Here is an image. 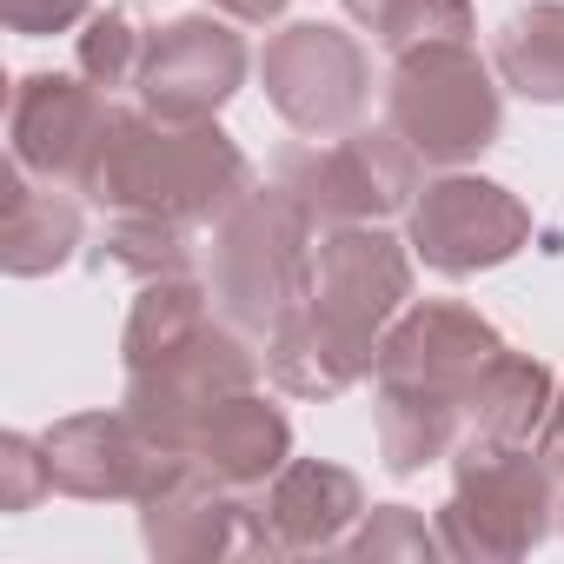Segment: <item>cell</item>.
I'll list each match as a JSON object with an SVG mask.
<instances>
[{
  "mask_svg": "<svg viewBox=\"0 0 564 564\" xmlns=\"http://www.w3.org/2000/svg\"><path fill=\"white\" fill-rule=\"evenodd\" d=\"M107 120H113V107L87 74H28L14 94V127H8L14 166L61 180V186H80Z\"/></svg>",
  "mask_w": 564,
  "mask_h": 564,
  "instance_id": "obj_12",
  "label": "cell"
},
{
  "mask_svg": "<svg viewBox=\"0 0 564 564\" xmlns=\"http://www.w3.org/2000/svg\"><path fill=\"white\" fill-rule=\"evenodd\" d=\"M80 193L113 213H160L180 226H206L252 193V166L213 120L173 127V120L113 107Z\"/></svg>",
  "mask_w": 564,
  "mask_h": 564,
  "instance_id": "obj_4",
  "label": "cell"
},
{
  "mask_svg": "<svg viewBox=\"0 0 564 564\" xmlns=\"http://www.w3.org/2000/svg\"><path fill=\"white\" fill-rule=\"evenodd\" d=\"M491 67L505 74L511 94L524 100H564V8L544 0V8H524L498 28Z\"/></svg>",
  "mask_w": 564,
  "mask_h": 564,
  "instance_id": "obj_18",
  "label": "cell"
},
{
  "mask_svg": "<svg viewBox=\"0 0 564 564\" xmlns=\"http://www.w3.org/2000/svg\"><path fill=\"white\" fill-rule=\"evenodd\" d=\"M219 8H226L232 21H272L279 8H286V0H219Z\"/></svg>",
  "mask_w": 564,
  "mask_h": 564,
  "instance_id": "obj_26",
  "label": "cell"
},
{
  "mask_svg": "<svg viewBox=\"0 0 564 564\" xmlns=\"http://www.w3.org/2000/svg\"><path fill=\"white\" fill-rule=\"evenodd\" d=\"M313 219L286 186L246 193L213 239V300L239 333H279L313 293Z\"/></svg>",
  "mask_w": 564,
  "mask_h": 564,
  "instance_id": "obj_5",
  "label": "cell"
},
{
  "mask_svg": "<svg viewBox=\"0 0 564 564\" xmlns=\"http://www.w3.org/2000/svg\"><path fill=\"white\" fill-rule=\"evenodd\" d=\"M544 511L551 471L505 438H471L458 458V491L445 505V544L465 557H511L544 538Z\"/></svg>",
  "mask_w": 564,
  "mask_h": 564,
  "instance_id": "obj_8",
  "label": "cell"
},
{
  "mask_svg": "<svg viewBox=\"0 0 564 564\" xmlns=\"http://www.w3.org/2000/svg\"><path fill=\"white\" fill-rule=\"evenodd\" d=\"M239 80H246V41L213 14H193V21H173L147 41L133 87H140L153 120L199 127L239 94Z\"/></svg>",
  "mask_w": 564,
  "mask_h": 564,
  "instance_id": "obj_10",
  "label": "cell"
},
{
  "mask_svg": "<svg viewBox=\"0 0 564 564\" xmlns=\"http://www.w3.org/2000/svg\"><path fill=\"white\" fill-rule=\"evenodd\" d=\"M524 232H531V213L505 186L471 180V173H452V180L425 186V199L412 206V246L445 279H465L478 265L511 259L524 246Z\"/></svg>",
  "mask_w": 564,
  "mask_h": 564,
  "instance_id": "obj_11",
  "label": "cell"
},
{
  "mask_svg": "<svg viewBox=\"0 0 564 564\" xmlns=\"http://www.w3.org/2000/svg\"><path fill=\"white\" fill-rule=\"evenodd\" d=\"M551 412V372L538 359H518V352H498L478 386L465 392V438H531V425Z\"/></svg>",
  "mask_w": 564,
  "mask_h": 564,
  "instance_id": "obj_17",
  "label": "cell"
},
{
  "mask_svg": "<svg viewBox=\"0 0 564 564\" xmlns=\"http://www.w3.org/2000/svg\"><path fill=\"white\" fill-rule=\"evenodd\" d=\"M127 419L160 445V452H186L193 425L252 386V359L246 346L213 326L206 293L193 279H147V293L133 300L127 319Z\"/></svg>",
  "mask_w": 564,
  "mask_h": 564,
  "instance_id": "obj_2",
  "label": "cell"
},
{
  "mask_svg": "<svg viewBox=\"0 0 564 564\" xmlns=\"http://www.w3.org/2000/svg\"><path fill=\"white\" fill-rule=\"evenodd\" d=\"M259 74H265L272 107L313 140L352 133L359 113H366V87H372L366 47L352 34H339V28H319V21H300L286 34H272Z\"/></svg>",
  "mask_w": 564,
  "mask_h": 564,
  "instance_id": "obj_9",
  "label": "cell"
},
{
  "mask_svg": "<svg viewBox=\"0 0 564 564\" xmlns=\"http://www.w3.org/2000/svg\"><path fill=\"white\" fill-rule=\"evenodd\" d=\"M80 246V206L61 180H41L28 166L8 173V219H0V259L14 279L67 265Z\"/></svg>",
  "mask_w": 564,
  "mask_h": 564,
  "instance_id": "obj_15",
  "label": "cell"
},
{
  "mask_svg": "<svg viewBox=\"0 0 564 564\" xmlns=\"http://www.w3.org/2000/svg\"><path fill=\"white\" fill-rule=\"evenodd\" d=\"M544 465H557V471H564V392L551 399V438H544Z\"/></svg>",
  "mask_w": 564,
  "mask_h": 564,
  "instance_id": "obj_25",
  "label": "cell"
},
{
  "mask_svg": "<svg viewBox=\"0 0 564 564\" xmlns=\"http://www.w3.org/2000/svg\"><path fill=\"white\" fill-rule=\"evenodd\" d=\"M100 252H107V265H120L133 279H180L193 265V226L160 219V213H113Z\"/></svg>",
  "mask_w": 564,
  "mask_h": 564,
  "instance_id": "obj_19",
  "label": "cell"
},
{
  "mask_svg": "<svg viewBox=\"0 0 564 564\" xmlns=\"http://www.w3.org/2000/svg\"><path fill=\"white\" fill-rule=\"evenodd\" d=\"M419 153L386 127V133H333L313 147L279 153V186L300 199L313 226H372L412 199Z\"/></svg>",
  "mask_w": 564,
  "mask_h": 564,
  "instance_id": "obj_7",
  "label": "cell"
},
{
  "mask_svg": "<svg viewBox=\"0 0 564 564\" xmlns=\"http://www.w3.org/2000/svg\"><path fill=\"white\" fill-rule=\"evenodd\" d=\"M87 14V0H0V21H8L14 34H61Z\"/></svg>",
  "mask_w": 564,
  "mask_h": 564,
  "instance_id": "obj_23",
  "label": "cell"
},
{
  "mask_svg": "<svg viewBox=\"0 0 564 564\" xmlns=\"http://www.w3.org/2000/svg\"><path fill=\"white\" fill-rule=\"evenodd\" d=\"M412 293V265L399 239L372 226H333L313 252V293L306 306L272 333L265 359L286 392H346L366 366H379V326Z\"/></svg>",
  "mask_w": 564,
  "mask_h": 564,
  "instance_id": "obj_1",
  "label": "cell"
},
{
  "mask_svg": "<svg viewBox=\"0 0 564 564\" xmlns=\"http://www.w3.org/2000/svg\"><path fill=\"white\" fill-rule=\"evenodd\" d=\"M286 445H293V432H286V419H279V405L252 399V386H246V392L219 399V405L193 425V438H186L180 458H193V465H206L219 485L246 491V485H259V478H272L279 465H286Z\"/></svg>",
  "mask_w": 564,
  "mask_h": 564,
  "instance_id": "obj_14",
  "label": "cell"
},
{
  "mask_svg": "<svg viewBox=\"0 0 564 564\" xmlns=\"http://www.w3.org/2000/svg\"><path fill=\"white\" fill-rule=\"evenodd\" d=\"M41 491H54L41 438H28V432H8V438H0V511H28Z\"/></svg>",
  "mask_w": 564,
  "mask_h": 564,
  "instance_id": "obj_22",
  "label": "cell"
},
{
  "mask_svg": "<svg viewBox=\"0 0 564 564\" xmlns=\"http://www.w3.org/2000/svg\"><path fill=\"white\" fill-rule=\"evenodd\" d=\"M140 54H147V41L127 28V14H94L87 34H80V74H87L100 94L140 80Z\"/></svg>",
  "mask_w": 564,
  "mask_h": 564,
  "instance_id": "obj_21",
  "label": "cell"
},
{
  "mask_svg": "<svg viewBox=\"0 0 564 564\" xmlns=\"http://www.w3.org/2000/svg\"><path fill=\"white\" fill-rule=\"evenodd\" d=\"M265 544L272 551H313V544H333L339 531H346V518L359 511V485H352V471H339V465H313V458H300V465H279V485L265 491Z\"/></svg>",
  "mask_w": 564,
  "mask_h": 564,
  "instance_id": "obj_16",
  "label": "cell"
},
{
  "mask_svg": "<svg viewBox=\"0 0 564 564\" xmlns=\"http://www.w3.org/2000/svg\"><path fill=\"white\" fill-rule=\"evenodd\" d=\"M386 127L425 160L458 166L498 140V87L471 41H425L392 54L386 80Z\"/></svg>",
  "mask_w": 564,
  "mask_h": 564,
  "instance_id": "obj_6",
  "label": "cell"
},
{
  "mask_svg": "<svg viewBox=\"0 0 564 564\" xmlns=\"http://www.w3.org/2000/svg\"><path fill=\"white\" fill-rule=\"evenodd\" d=\"M346 14L366 21L386 54H405L425 41H471L465 0H346Z\"/></svg>",
  "mask_w": 564,
  "mask_h": 564,
  "instance_id": "obj_20",
  "label": "cell"
},
{
  "mask_svg": "<svg viewBox=\"0 0 564 564\" xmlns=\"http://www.w3.org/2000/svg\"><path fill=\"white\" fill-rule=\"evenodd\" d=\"M392 544H412V551L425 544V531L405 518V505H386V531H366L359 538V551H392Z\"/></svg>",
  "mask_w": 564,
  "mask_h": 564,
  "instance_id": "obj_24",
  "label": "cell"
},
{
  "mask_svg": "<svg viewBox=\"0 0 564 564\" xmlns=\"http://www.w3.org/2000/svg\"><path fill=\"white\" fill-rule=\"evenodd\" d=\"M47 478L54 491H74V498H147V485L160 478V465L173 452H160L127 412H80V419H61L47 438Z\"/></svg>",
  "mask_w": 564,
  "mask_h": 564,
  "instance_id": "obj_13",
  "label": "cell"
},
{
  "mask_svg": "<svg viewBox=\"0 0 564 564\" xmlns=\"http://www.w3.org/2000/svg\"><path fill=\"white\" fill-rule=\"evenodd\" d=\"M505 352L471 306H412L379 346V438L392 471H419L465 438V392Z\"/></svg>",
  "mask_w": 564,
  "mask_h": 564,
  "instance_id": "obj_3",
  "label": "cell"
}]
</instances>
